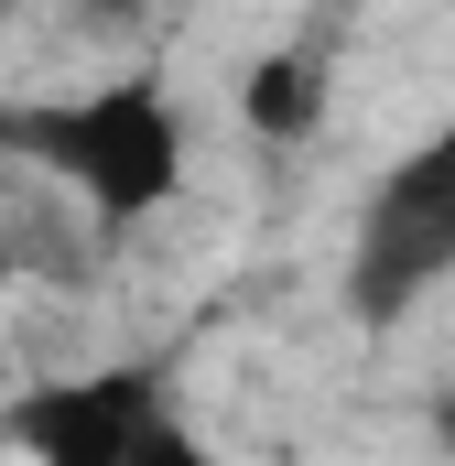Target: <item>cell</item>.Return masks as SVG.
<instances>
[{
	"instance_id": "obj_2",
	"label": "cell",
	"mask_w": 455,
	"mask_h": 466,
	"mask_svg": "<svg viewBox=\"0 0 455 466\" xmlns=\"http://www.w3.org/2000/svg\"><path fill=\"white\" fill-rule=\"evenodd\" d=\"M455 282V109L401 141L347 228V315L358 326H412Z\"/></svg>"
},
{
	"instance_id": "obj_3",
	"label": "cell",
	"mask_w": 455,
	"mask_h": 466,
	"mask_svg": "<svg viewBox=\"0 0 455 466\" xmlns=\"http://www.w3.org/2000/svg\"><path fill=\"white\" fill-rule=\"evenodd\" d=\"M163 401V358H98V369H55L0 412V445L22 466H130Z\"/></svg>"
},
{
	"instance_id": "obj_1",
	"label": "cell",
	"mask_w": 455,
	"mask_h": 466,
	"mask_svg": "<svg viewBox=\"0 0 455 466\" xmlns=\"http://www.w3.org/2000/svg\"><path fill=\"white\" fill-rule=\"evenodd\" d=\"M0 152L44 185L76 196V218L98 238L152 228L185 174H196V130L174 109L163 76H98V87H44V98H0Z\"/></svg>"
},
{
	"instance_id": "obj_4",
	"label": "cell",
	"mask_w": 455,
	"mask_h": 466,
	"mask_svg": "<svg viewBox=\"0 0 455 466\" xmlns=\"http://www.w3.org/2000/svg\"><path fill=\"white\" fill-rule=\"evenodd\" d=\"M238 119L260 130V141H315L326 130V55L315 44H282V55H260L249 66V87H238Z\"/></svg>"
},
{
	"instance_id": "obj_5",
	"label": "cell",
	"mask_w": 455,
	"mask_h": 466,
	"mask_svg": "<svg viewBox=\"0 0 455 466\" xmlns=\"http://www.w3.org/2000/svg\"><path fill=\"white\" fill-rule=\"evenodd\" d=\"M130 466H228V456L185 423V412H152V434H141V456H130Z\"/></svg>"
},
{
	"instance_id": "obj_6",
	"label": "cell",
	"mask_w": 455,
	"mask_h": 466,
	"mask_svg": "<svg viewBox=\"0 0 455 466\" xmlns=\"http://www.w3.org/2000/svg\"><path fill=\"white\" fill-rule=\"evenodd\" d=\"M11 271H22V249H11V218H0V293H11Z\"/></svg>"
}]
</instances>
